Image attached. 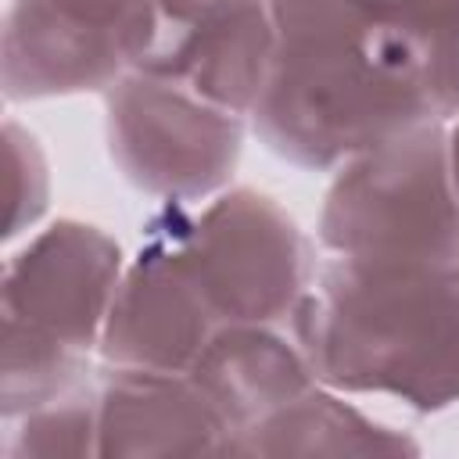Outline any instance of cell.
Here are the masks:
<instances>
[{
	"instance_id": "obj_6",
	"label": "cell",
	"mask_w": 459,
	"mask_h": 459,
	"mask_svg": "<svg viewBox=\"0 0 459 459\" xmlns=\"http://www.w3.org/2000/svg\"><path fill=\"white\" fill-rule=\"evenodd\" d=\"M126 273L111 233L82 219H57L4 265L0 316L32 337L72 351L100 348V333Z\"/></svg>"
},
{
	"instance_id": "obj_18",
	"label": "cell",
	"mask_w": 459,
	"mask_h": 459,
	"mask_svg": "<svg viewBox=\"0 0 459 459\" xmlns=\"http://www.w3.org/2000/svg\"><path fill=\"white\" fill-rule=\"evenodd\" d=\"M215 4H226V0H158V29L183 25V22L197 18L201 11L215 7ZM158 29H154V32H158Z\"/></svg>"
},
{
	"instance_id": "obj_9",
	"label": "cell",
	"mask_w": 459,
	"mask_h": 459,
	"mask_svg": "<svg viewBox=\"0 0 459 459\" xmlns=\"http://www.w3.org/2000/svg\"><path fill=\"white\" fill-rule=\"evenodd\" d=\"M233 430L190 373L108 366L97 380V455H230Z\"/></svg>"
},
{
	"instance_id": "obj_11",
	"label": "cell",
	"mask_w": 459,
	"mask_h": 459,
	"mask_svg": "<svg viewBox=\"0 0 459 459\" xmlns=\"http://www.w3.org/2000/svg\"><path fill=\"white\" fill-rule=\"evenodd\" d=\"M186 373L233 437L319 384L305 348L276 323H219Z\"/></svg>"
},
{
	"instance_id": "obj_5",
	"label": "cell",
	"mask_w": 459,
	"mask_h": 459,
	"mask_svg": "<svg viewBox=\"0 0 459 459\" xmlns=\"http://www.w3.org/2000/svg\"><path fill=\"white\" fill-rule=\"evenodd\" d=\"M183 255L219 323H283L316 280L308 237L255 186L219 190L186 215Z\"/></svg>"
},
{
	"instance_id": "obj_2",
	"label": "cell",
	"mask_w": 459,
	"mask_h": 459,
	"mask_svg": "<svg viewBox=\"0 0 459 459\" xmlns=\"http://www.w3.org/2000/svg\"><path fill=\"white\" fill-rule=\"evenodd\" d=\"M276 36L251 122L262 143L298 169H337L402 129L441 118L412 32L330 14Z\"/></svg>"
},
{
	"instance_id": "obj_17",
	"label": "cell",
	"mask_w": 459,
	"mask_h": 459,
	"mask_svg": "<svg viewBox=\"0 0 459 459\" xmlns=\"http://www.w3.org/2000/svg\"><path fill=\"white\" fill-rule=\"evenodd\" d=\"M333 7L362 25H384V29H405V32H420L423 14L430 7V0H333ZM420 39V36H416Z\"/></svg>"
},
{
	"instance_id": "obj_15",
	"label": "cell",
	"mask_w": 459,
	"mask_h": 459,
	"mask_svg": "<svg viewBox=\"0 0 459 459\" xmlns=\"http://www.w3.org/2000/svg\"><path fill=\"white\" fill-rule=\"evenodd\" d=\"M416 36L427 54L434 108L448 122L459 115V0H430Z\"/></svg>"
},
{
	"instance_id": "obj_14",
	"label": "cell",
	"mask_w": 459,
	"mask_h": 459,
	"mask_svg": "<svg viewBox=\"0 0 459 459\" xmlns=\"http://www.w3.org/2000/svg\"><path fill=\"white\" fill-rule=\"evenodd\" d=\"M4 154L11 169V215H7V237H18L25 226H32L50 201V172L47 154L39 140L22 129L18 122H4Z\"/></svg>"
},
{
	"instance_id": "obj_7",
	"label": "cell",
	"mask_w": 459,
	"mask_h": 459,
	"mask_svg": "<svg viewBox=\"0 0 459 459\" xmlns=\"http://www.w3.org/2000/svg\"><path fill=\"white\" fill-rule=\"evenodd\" d=\"M183 219L186 204H165L147 226V244L126 265L100 333L108 366L186 373L215 333L219 319L183 255Z\"/></svg>"
},
{
	"instance_id": "obj_8",
	"label": "cell",
	"mask_w": 459,
	"mask_h": 459,
	"mask_svg": "<svg viewBox=\"0 0 459 459\" xmlns=\"http://www.w3.org/2000/svg\"><path fill=\"white\" fill-rule=\"evenodd\" d=\"M269 0H226L197 18L158 29L133 68L190 86L197 97L251 115L276 54Z\"/></svg>"
},
{
	"instance_id": "obj_16",
	"label": "cell",
	"mask_w": 459,
	"mask_h": 459,
	"mask_svg": "<svg viewBox=\"0 0 459 459\" xmlns=\"http://www.w3.org/2000/svg\"><path fill=\"white\" fill-rule=\"evenodd\" d=\"M79 25L118 39L129 54V68L147 50L158 29V0H50Z\"/></svg>"
},
{
	"instance_id": "obj_4",
	"label": "cell",
	"mask_w": 459,
	"mask_h": 459,
	"mask_svg": "<svg viewBox=\"0 0 459 459\" xmlns=\"http://www.w3.org/2000/svg\"><path fill=\"white\" fill-rule=\"evenodd\" d=\"M104 129L118 172L165 204L226 190L244 147V115L140 68L104 90Z\"/></svg>"
},
{
	"instance_id": "obj_13",
	"label": "cell",
	"mask_w": 459,
	"mask_h": 459,
	"mask_svg": "<svg viewBox=\"0 0 459 459\" xmlns=\"http://www.w3.org/2000/svg\"><path fill=\"white\" fill-rule=\"evenodd\" d=\"M7 459L97 455V380L4 420Z\"/></svg>"
},
{
	"instance_id": "obj_1",
	"label": "cell",
	"mask_w": 459,
	"mask_h": 459,
	"mask_svg": "<svg viewBox=\"0 0 459 459\" xmlns=\"http://www.w3.org/2000/svg\"><path fill=\"white\" fill-rule=\"evenodd\" d=\"M316 380L344 394H391L416 412L459 402V258L316 269L290 312Z\"/></svg>"
},
{
	"instance_id": "obj_19",
	"label": "cell",
	"mask_w": 459,
	"mask_h": 459,
	"mask_svg": "<svg viewBox=\"0 0 459 459\" xmlns=\"http://www.w3.org/2000/svg\"><path fill=\"white\" fill-rule=\"evenodd\" d=\"M448 176H452V194L459 208V118L448 126Z\"/></svg>"
},
{
	"instance_id": "obj_3",
	"label": "cell",
	"mask_w": 459,
	"mask_h": 459,
	"mask_svg": "<svg viewBox=\"0 0 459 459\" xmlns=\"http://www.w3.org/2000/svg\"><path fill=\"white\" fill-rule=\"evenodd\" d=\"M319 244L359 262L459 258L448 126L420 122L337 165L319 212Z\"/></svg>"
},
{
	"instance_id": "obj_10",
	"label": "cell",
	"mask_w": 459,
	"mask_h": 459,
	"mask_svg": "<svg viewBox=\"0 0 459 459\" xmlns=\"http://www.w3.org/2000/svg\"><path fill=\"white\" fill-rule=\"evenodd\" d=\"M129 72L118 39L93 32L50 0H11L0 36V82L11 104L108 90Z\"/></svg>"
},
{
	"instance_id": "obj_12",
	"label": "cell",
	"mask_w": 459,
	"mask_h": 459,
	"mask_svg": "<svg viewBox=\"0 0 459 459\" xmlns=\"http://www.w3.org/2000/svg\"><path fill=\"white\" fill-rule=\"evenodd\" d=\"M420 445L316 384L273 409L230 445V455H416Z\"/></svg>"
}]
</instances>
